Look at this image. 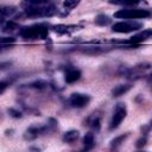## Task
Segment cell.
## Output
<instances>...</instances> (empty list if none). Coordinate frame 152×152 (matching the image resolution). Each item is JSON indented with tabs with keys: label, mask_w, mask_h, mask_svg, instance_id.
<instances>
[{
	"label": "cell",
	"mask_w": 152,
	"mask_h": 152,
	"mask_svg": "<svg viewBox=\"0 0 152 152\" xmlns=\"http://www.w3.org/2000/svg\"><path fill=\"white\" fill-rule=\"evenodd\" d=\"M127 135H128V134H124V135H119L118 138L113 139V140H112V144H110V147H112V148H118V146H119L121 142H124V140L126 139Z\"/></svg>",
	"instance_id": "cell-18"
},
{
	"label": "cell",
	"mask_w": 152,
	"mask_h": 152,
	"mask_svg": "<svg viewBox=\"0 0 152 152\" xmlns=\"http://www.w3.org/2000/svg\"><path fill=\"white\" fill-rule=\"evenodd\" d=\"M78 137H80V132H78L77 129H71V131H68V132L64 133V135H63V141L71 144V142L76 141V140L78 139Z\"/></svg>",
	"instance_id": "cell-11"
},
{
	"label": "cell",
	"mask_w": 152,
	"mask_h": 152,
	"mask_svg": "<svg viewBox=\"0 0 152 152\" xmlns=\"http://www.w3.org/2000/svg\"><path fill=\"white\" fill-rule=\"evenodd\" d=\"M8 113H10L13 118H21V113H20V112H18V110H15V109H13V108L8 109Z\"/></svg>",
	"instance_id": "cell-20"
},
{
	"label": "cell",
	"mask_w": 152,
	"mask_h": 152,
	"mask_svg": "<svg viewBox=\"0 0 152 152\" xmlns=\"http://www.w3.org/2000/svg\"><path fill=\"white\" fill-rule=\"evenodd\" d=\"M7 87H8L7 82H2V81H0V95L7 89Z\"/></svg>",
	"instance_id": "cell-21"
},
{
	"label": "cell",
	"mask_w": 152,
	"mask_h": 152,
	"mask_svg": "<svg viewBox=\"0 0 152 152\" xmlns=\"http://www.w3.org/2000/svg\"><path fill=\"white\" fill-rule=\"evenodd\" d=\"M21 6L28 18L52 17L58 12L55 0H25Z\"/></svg>",
	"instance_id": "cell-1"
},
{
	"label": "cell",
	"mask_w": 152,
	"mask_h": 152,
	"mask_svg": "<svg viewBox=\"0 0 152 152\" xmlns=\"http://www.w3.org/2000/svg\"><path fill=\"white\" fill-rule=\"evenodd\" d=\"M95 23L97 25H101V26H104V25H108L110 23V18L108 15H104V14H99L95 19Z\"/></svg>",
	"instance_id": "cell-16"
},
{
	"label": "cell",
	"mask_w": 152,
	"mask_h": 152,
	"mask_svg": "<svg viewBox=\"0 0 152 152\" xmlns=\"http://www.w3.org/2000/svg\"><path fill=\"white\" fill-rule=\"evenodd\" d=\"M10 65H11V62H1V63H0V70L6 69V68L10 66Z\"/></svg>",
	"instance_id": "cell-23"
},
{
	"label": "cell",
	"mask_w": 152,
	"mask_h": 152,
	"mask_svg": "<svg viewBox=\"0 0 152 152\" xmlns=\"http://www.w3.org/2000/svg\"><path fill=\"white\" fill-rule=\"evenodd\" d=\"M109 2L120 6H135L140 2V0H109Z\"/></svg>",
	"instance_id": "cell-15"
},
{
	"label": "cell",
	"mask_w": 152,
	"mask_h": 152,
	"mask_svg": "<svg viewBox=\"0 0 152 152\" xmlns=\"http://www.w3.org/2000/svg\"><path fill=\"white\" fill-rule=\"evenodd\" d=\"M150 15L151 13L148 10H139V8L120 10L114 14L115 18H121V19H144V18H148Z\"/></svg>",
	"instance_id": "cell-3"
},
{
	"label": "cell",
	"mask_w": 152,
	"mask_h": 152,
	"mask_svg": "<svg viewBox=\"0 0 152 152\" xmlns=\"http://www.w3.org/2000/svg\"><path fill=\"white\" fill-rule=\"evenodd\" d=\"M48 129H49L48 126H31L30 128L26 129V132L24 134V138L26 140H33V139L40 137L42 134H44Z\"/></svg>",
	"instance_id": "cell-7"
},
{
	"label": "cell",
	"mask_w": 152,
	"mask_h": 152,
	"mask_svg": "<svg viewBox=\"0 0 152 152\" xmlns=\"http://www.w3.org/2000/svg\"><path fill=\"white\" fill-rule=\"evenodd\" d=\"M19 34L25 40H37V39H45L49 34L48 25L45 24H37L31 26H25L19 28Z\"/></svg>",
	"instance_id": "cell-2"
},
{
	"label": "cell",
	"mask_w": 152,
	"mask_h": 152,
	"mask_svg": "<svg viewBox=\"0 0 152 152\" xmlns=\"http://www.w3.org/2000/svg\"><path fill=\"white\" fill-rule=\"evenodd\" d=\"M80 2H81V0H64L63 1V6L66 10H72L76 6H78Z\"/></svg>",
	"instance_id": "cell-17"
},
{
	"label": "cell",
	"mask_w": 152,
	"mask_h": 152,
	"mask_svg": "<svg viewBox=\"0 0 152 152\" xmlns=\"http://www.w3.org/2000/svg\"><path fill=\"white\" fill-rule=\"evenodd\" d=\"M95 145V139H94V134L88 132L86 133L84 138H83V148L84 150H90L93 148Z\"/></svg>",
	"instance_id": "cell-13"
},
{
	"label": "cell",
	"mask_w": 152,
	"mask_h": 152,
	"mask_svg": "<svg viewBox=\"0 0 152 152\" xmlns=\"http://www.w3.org/2000/svg\"><path fill=\"white\" fill-rule=\"evenodd\" d=\"M90 102V96L87 94L74 93L69 97V103L75 108H83Z\"/></svg>",
	"instance_id": "cell-6"
},
{
	"label": "cell",
	"mask_w": 152,
	"mask_h": 152,
	"mask_svg": "<svg viewBox=\"0 0 152 152\" xmlns=\"http://www.w3.org/2000/svg\"><path fill=\"white\" fill-rule=\"evenodd\" d=\"M81 70L76 69V68H69L66 71H65V75H64V80L66 83H74L76 82L77 80H80L81 77Z\"/></svg>",
	"instance_id": "cell-9"
},
{
	"label": "cell",
	"mask_w": 152,
	"mask_h": 152,
	"mask_svg": "<svg viewBox=\"0 0 152 152\" xmlns=\"http://www.w3.org/2000/svg\"><path fill=\"white\" fill-rule=\"evenodd\" d=\"M146 144V138L144 137V138H140L138 141H137V147H141V146H144Z\"/></svg>",
	"instance_id": "cell-22"
},
{
	"label": "cell",
	"mask_w": 152,
	"mask_h": 152,
	"mask_svg": "<svg viewBox=\"0 0 152 152\" xmlns=\"http://www.w3.org/2000/svg\"><path fill=\"white\" fill-rule=\"evenodd\" d=\"M14 42L15 39L12 37H0V45H10Z\"/></svg>",
	"instance_id": "cell-19"
},
{
	"label": "cell",
	"mask_w": 152,
	"mask_h": 152,
	"mask_svg": "<svg viewBox=\"0 0 152 152\" xmlns=\"http://www.w3.org/2000/svg\"><path fill=\"white\" fill-rule=\"evenodd\" d=\"M152 36V30L151 28H147V30H144L142 32H139L137 34H134L133 37H131L127 43L129 44H139V43H142L145 40H147L148 38H151Z\"/></svg>",
	"instance_id": "cell-8"
},
{
	"label": "cell",
	"mask_w": 152,
	"mask_h": 152,
	"mask_svg": "<svg viewBox=\"0 0 152 152\" xmlns=\"http://www.w3.org/2000/svg\"><path fill=\"white\" fill-rule=\"evenodd\" d=\"M88 126H90L95 131H99L100 127H101V119L96 115H93L88 119Z\"/></svg>",
	"instance_id": "cell-14"
},
{
	"label": "cell",
	"mask_w": 152,
	"mask_h": 152,
	"mask_svg": "<svg viewBox=\"0 0 152 152\" xmlns=\"http://www.w3.org/2000/svg\"><path fill=\"white\" fill-rule=\"evenodd\" d=\"M53 30H55V32H57L59 34H69V33L74 32L75 30H77V26L76 25H63V24H59V25L53 26Z\"/></svg>",
	"instance_id": "cell-10"
},
{
	"label": "cell",
	"mask_w": 152,
	"mask_h": 152,
	"mask_svg": "<svg viewBox=\"0 0 152 152\" xmlns=\"http://www.w3.org/2000/svg\"><path fill=\"white\" fill-rule=\"evenodd\" d=\"M126 114H127L126 106L124 103H118L115 109H114V113H113V116L110 119V122H109V129L113 131V129L118 128L120 126V124L122 122V120L126 118Z\"/></svg>",
	"instance_id": "cell-4"
},
{
	"label": "cell",
	"mask_w": 152,
	"mask_h": 152,
	"mask_svg": "<svg viewBox=\"0 0 152 152\" xmlns=\"http://www.w3.org/2000/svg\"><path fill=\"white\" fill-rule=\"evenodd\" d=\"M131 88H132V86H129V84H119L112 89V94H113V96L118 97V96H121L125 93H127Z\"/></svg>",
	"instance_id": "cell-12"
},
{
	"label": "cell",
	"mask_w": 152,
	"mask_h": 152,
	"mask_svg": "<svg viewBox=\"0 0 152 152\" xmlns=\"http://www.w3.org/2000/svg\"><path fill=\"white\" fill-rule=\"evenodd\" d=\"M141 26L142 25L140 23H137V21H119V23L113 25L112 31L118 32V33H129V32H133V31L141 28Z\"/></svg>",
	"instance_id": "cell-5"
}]
</instances>
